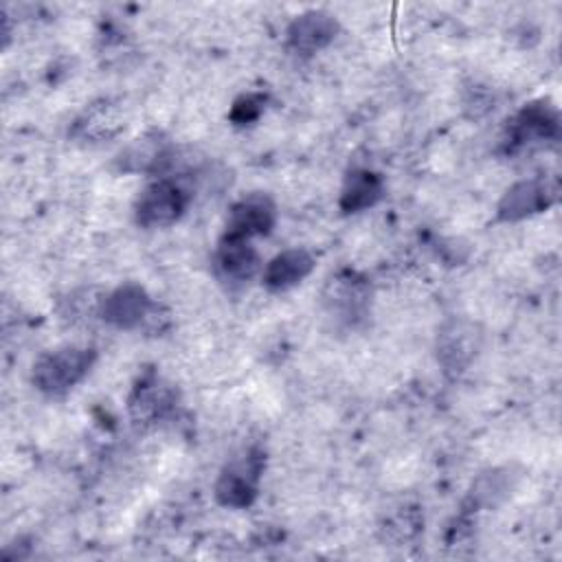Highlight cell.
I'll use <instances>...</instances> for the list:
<instances>
[{
  "mask_svg": "<svg viewBox=\"0 0 562 562\" xmlns=\"http://www.w3.org/2000/svg\"><path fill=\"white\" fill-rule=\"evenodd\" d=\"M97 360L90 347H59L42 353L31 369V382L46 395H64L77 386Z\"/></svg>",
  "mask_w": 562,
  "mask_h": 562,
  "instance_id": "1",
  "label": "cell"
},
{
  "mask_svg": "<svg viewBox=\"0 0 562 562\" xmlns=\"http://www.w3.org/2000/svg\"><path fill=\"white\" fill-rule=\"evenodd\" d=\"M191 198L193 193L182 180L160 176L140 191L134 217L143 228H167L184 215Z\"/></svg>",
  "mask_w": 562,
  "mask_h": 562,
  "instance_id": "2",
  "label": "cell"
},
{
  "mask_svg": "<svg viewBox=\"0 0 562 562\" xmlns=\"http://www.w3.org/2000/svg\"><path fill=\"white\" fill-rule=\"evenodd\" d=\"M263 452L259 448H246L233 457L220 472L215 483V498L224 507L244 509L252 505L259 494V481L263 474Z\"/></svg>",
  "mask_w": 562,
  "mask_h": 562,
  "instance_id": "3",
  "label": "cell"
},
{
  "mask_svg": "<svg viewBox=\"0 0 562 562\" xmlns=\"http://www.w3.org/2000/svg\"><path fill=\"white\" fill-rule=\"evenodd\" d=\"M369 303L371 288L362 274L353 270H340L327 279L323 290V305L336 323L349 327L358 325L369 316Z\"/></svg>",
  "mask_w": 562,
  "mask_h": 562,
  "instance_id": "4",
  "label": "cell"
},
{
  "mask_svg": "<svg viewBox=\"0 0 562 562\" xmlns=\"http://www.w3.org/2000/svg\"><path fill=\"white\" fill-rule=\"evenodd\" d=\"M560 184L555 178H527L514 182L496 206L498 222H520L547 211L558 202Z\"/></svg>",
  "mask_w": 562,
  "mask_h": 562,
  "instance_id": "5",
  "label": "cell"
},
{
  "mask_svg": "<svg viewBox=\"0 0 562 562\" xmlns=\"http://www.w3.org/2000/svg\"><path fill=\"white\" fill-rule=\"evenodd\" d=\"M156 307L147 290L130 281L103 294L99 318L116 329H136L151 321Z\"/></svg>",
  "mask_w": 562,
  "mask_h": 562,
  "instance_id": "6",
  "label": "cell"
},
{
  "mask_svg": "<svg viewBox=\"0 0 562 562\" xmlns=\"http://www.w3.org/2000/svg\"><path fill=\"white\" fill-rule=\"evenodd\" d=\"M558 112L547 101L527 103L507 127V149H522L542 140H553L558 136Z\"/></svg>",
  "mask_w": 562,
  "mask_h": 562,
  "instance_id": "7",
  "label": "cell"
},
{
  "mask_svg": "<svg viewBox=\"0 0 562 562\" xmlns=\"http://www.w3.org/2000/svg\"><path fill=\"white\" fill-rule=\"evenodd\" d=\"M481 349V334L470 321H450L437 336V360L446 371L461 373Z\"/></svg>",
  "mask_w": 562,
  "mask_h": 562,
  "instance_id": "8",
  "label": "cell"
},
{
  "mask_svg": "<svg viewBox=\"0 0 562 562\" xmlns=\"http://www.w3.org/2000/svg\"><path fill=\"white\" fill-rule=\"evenodd\" d=\"M277 206L266 193H248L231 206L226 220V235L235 237H263L274 228Z\"/></svg>",
  "mask_w": 562,
  "mask_h": 562,
  "instance_id": "9",
  "label": "cell"
},
{
  "mask_svg": "<svg viewBox=\"0 0 562 562\" xmlns=\"http://www.w3.org/2000/svg\"><path fill=\"white\" fill-rule=\"evenodd\" d=\"M338 33V20L321 9L296 15L288 26V44L296 53L312 55L334 42Z\"/></svg>",
  "mask_w": 562,
  "mask_h": 562,
  "instance_id": "10",
  "label": "cell"
},
{
  "mask_svg": "<svg viewBox=\"0 0 562 562\" xmlns=\"http://www.w3.org/2000/svg\"><path fill=\"white\" fill-rule=\"evenodd\" d=\"M215 268L217 272L233 283L250 281L261 268V257L257 248L246 237L222 235L215 250Z\"/></svg>",
  "mask_w": 562,
  "mask_h": 562,
  "instance_id": "11",
  "label": "cell"
},
{
  "mask_svg": "<svg viewBox=\"0 0 562 562\" xmlns=\"http://www.w3.org/2000/svg\"><path fill=\"white\" fill-rule=\"evenodd\" d=\"M314 255L305 248H288L272 257L261 270L263 285L270 290H290L314 270Z\"/></svg>",
  "mask_w": 562,
  "mask_h": 562,
  "instance_id": "12",
  "label": "cell"
},
{
  "mask_svg": "<svg viewBox=\"0 0 562 562\" xmlns=\"http://www.w3.org/2000/svg\"><path fill=\"white\" fill-rule=\"evenodd\" d=\"M173 402V391L165 386L156 375H147L134 386L130 395V415L136 424H154L171 411Z\"/></svg>",
  "mask_w": 562,
  "mask_h": 562,
  "instance_id": "13",
  "label": "cell"
},
{
  "mask_svg": "<svg viewBox=\"0 0 562 562\" xmlns=\"http://www.w3.org/2000/svg\"><path fill=\"white\" fill-rule=\"evenodd\" d=\"M384 195L382 176L371 169H353L340 189L338 206L342 213H360L378 204Z\"/></svg>",
  "mask_w": 562,
  "mask_h": 562,
  "instance_id": "14",
  "label": "cell"
},
{
  "mask_svg": "<svg viewBox=\"0 0 562 562\" xmlns=\"http://www.w3.org/2000/svg\"><path fill=\"white\" fill-rule=\"evenodd\" d=\"M424 527V516L417 505L404 503L391 512L384 514L380 522V531L384 533V540H391L395 544H404L413 540Z\"/></svg>",
  "mask_w": 562,
  "mask_h": 562,
  "instance_id": "15",
  "label": "cell"
},
{
  "mask_svg": "<svg viewBox=\"0 0 562 562\" xmlns=\"http://www.w3.org/2000/svg\"><path fill=\"white\" fill-rule=\"evenodd\" d=\"M121 127H123V121H121V114H119L116 105H110V103H105V101L92 105V108L77 121V132H79L83 138H90V140H105V138H112Z\"/></svg>",
  "mask_w": 562,
  "mask_h": 562,
  "instance_id": "16",
  "label": "cell"
},
{
  "mask_svg": "<svg viewBox=\"0 0 562 562\" xmlns=\"http://www.w3.org/2000/svg\"><path fill=\"white\" fill-rule=\"evenodd\" d=\"M263 103H266L263 94H257V92L241 94L239 99H235V103L231 108V121L235 125H248V123L257 121L263 110Z\"/></svg>",
  "mask_w": 562,
  "mask_h": 562,
  "instance_id": "17",
  "label": "cell"
}]
</instances>
